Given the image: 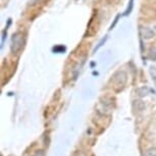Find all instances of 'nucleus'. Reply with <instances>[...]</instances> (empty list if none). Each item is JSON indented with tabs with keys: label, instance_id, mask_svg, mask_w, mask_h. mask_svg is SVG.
Returning <instances> with one entry per match:
<instances>
[{
	"label": "nucleus",
	"instance_id": "f257e3e1",
	"mask_svg": "<svg viewBox=\"0 0 156 156\" xmlns=\"http://www.w3.org/2000/svg\"><path fill=\"white\" fill-rule=\"evenodd\" d=\"M26 43V37L22 32H16L11 37L10 42V51L13 54H19L20 51L23 49Z\"/></svg>",
	"mask_w": 156,
	"mask_h": 156
},
{
	"label": "nucleus",
	"instance_id": "f03ea898",
	"mask_svg": "<svg viewBox=\"0 0 156 156\" xmlns=\"http://www.w3.org/2000/svg\"><path fill=\"white\" fill-rule=\"evenodd\" d=\"M113 82H114V88L117 89V87H119V90H122L126 82V73L125 72H119L117 73H115Z\"/></svg>",
	"mask_w": 156,
	"mask_h": 156
},
{
	"label": "nucleus",
	"instance_id": "7ed1b4c3",
	"mask_svg": "<svg viewBox=\"0 0 156 156\" xmlns=\"http://www.w3.org/2000/svg\"><path fill=\"white\" fill-rule=\"evenodd\" d=\"M140 35L144 39H151V38L154 37V32L150 28H142L140 30Z\"/></svg>",
	"mask_w": 156,
	"mask_h": 156
},
{
	"label": "nucleus",
	"instance_id": "20e7f679",
	"mask_svg": "<svg viewBox=\"0 0 156 156\" xmlns=\"http://www.w3.org/2000/svg\"><path fill=\"white\" fill-rule=\"evenodd\" d=\"M11 25V19H8L7 20V25L6 27L4 28V30L2 31V36H1V48L3 47V44H4V41L6 39V35H7V31H8V28L10 27Z\"/></svg>",
	"mask_w": 156,
	"mask_h": 156
},
{
	"label": "nucleus",
	"instance_id": "39448f33",
	"mask_svg": "<svg viewBox=\"0 0 156 156\" xmlns=\"http://www.w3.org/2000/svg\"><path fill=\"white\" fill-rule=\"evenodd\" d=\"M133 7H134V0H129L128 7H126V9L125 10V12L122 13V16H129V14H131V12H132V10H133Z\"/></svg>",
	"mask_w": 156,
	"mask_h": 156
},
{
	"label": "nucleus",
	"instance_id": "423d86ee",
	"mask_svg": "<svg viewBox=\"0 0 156 156\" xmlns=\"http://www.w3.org/2000/svg\"><path fill=\"white\" fill-rule=\"evenodd\" d=\"M66 46L56 45V46H54L53 48H52V52H54V53H63V52H66Z\"/></svg>",
	"mask_w": 156,
	"mask_h": 156
},
{
	"label": "nucleus",
	"instance_id": "0eeeda50",
	"mask_svg": "<svg viewBox=\"0 0 156 156\" xmlns=\"http://www.w3.org/2000/svg\"><path fill=\"white\" fill-rule=\"evenodd\" d=\"M150 90L148 87H142V88H139V89L137 90V93H138V95L141 96V97H143V96H146L147 94H148L150 92Z\"/></svg>",
	"mask_w": 156,
	"mask_h": 156
},
{
	"label": "nucleus",
	"instance_id": "6e6552de",
	"mask_svg": "<svg viewBox=\"0 0 156 156\" xmlns=\"http://www.w3.org/2000/svg\"><path fill=\"white\" fill-rule=\"evenodd\" d=\"M148 57L151 60H153V61L156 60V46H153V47H151V48L149 49V55H148Z\"/></svg>",
	"mask_w": 156,
	"mask_h": 156
},
{
	"label": "nucleus",
	"instance_id": "1a4fd4ad",
	"mask_svg": "<svg viewBox=\"0 0 156 156\" xmlns=\"http://www.w3.org/2000/svg\"><path fill=\"white\" fill-rule=\"evenodd\" d=\"M107 39H108V37H107V36H105L104 38H102V39L100 40V42L98 43V45H97V46L95 47V49H94L93 53H95L96 51H98V50H99L100 48H101V47H102L103 45H104L105 42H106V41H107Z\"/></svg>",
	"mask_w": 156,
	"mask_h": 156
},
{
	"label": "nucleus",
	"instance_id": "9d476101",
	"mask_svg": "<svg viewBox=\"0 0 156 156\" xmlns=\"http://www.w3.org/2000/svg\"><path fill=\"white\" fill-rule=\"evenodd\" d=\"M150 75H151L152 80L155 83V85H156V67H154V66L150 67Z\"/></svg>",
	"mask_w": 156,
	"mask_h": 156
},
{
	"label": "nucleus",
	"instance_id": "9b49d317",
	"mask_svg": "<svg viewBox=\"0 0 156 156\" xmlns=\"http://www.w3.org/2000/svg\"><path fill=\"white\" fill-rule=\"evenodd\" d=\"M119 17H120V14H117V16H115V19H114V22H113V23H112V25L110 26V28H109V31H111V30H112V29H113L114 27H115V25H116V23H117V22H119Z\"/></svg>",
	"mask_w": 156,
	"mask_h": 156
},
{
	"label": "nucleus",
	"instance_id": "f8f14e48",
	"mask_svg": "<svg viewBox=\"0 0 156 156\" xmlns=\"http://www.w3.org/2000/svg\"><path fill=\"white\" fill-rule=\"evenodd\" d=\"M146 156H156V149H150L147 151Z\"/></svg>",
	"mask_w": 156,
	"mask_h": 156
}]
</instances>
